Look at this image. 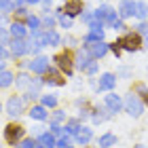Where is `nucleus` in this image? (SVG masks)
<instances>
[{"label":"nucleus","mask_w":148,"mask_h":148,"mask_svg":"<svg viewBox=\"0 0 148 148\" xmlns=\"http://www.w3.org/2000/svg\"><path fill=\"white\" fill-rule=\"evenodd\" d=\"M144 99L138 95V93H127L125 95V110H127V114L129 116H133V119H138V116H142L144 114Z\"/></svg>","instance_id":"1"},{"label":"nucleus","mask_w":148,"mask_h":148,"mask_svg":"<svg viewBox=\"0 0 148 148\" xmlns=\"http://www.w3.org/2000/svg\"><path fill=\"white\" fill-rule=\"evenodd\" d=\"M119 42H121V47H123V51H127V53H136V51H140L142 49V34H138V32H127L125 36H121L119 38Z\"/></svg>","instance_id":"2"},{"label":"nucleus","mask_w":148,"mask_h":148,"mask_svg":"<svg viewBox=\"0 0 148 148\" xmlns=\"http://www.w3.org/2000/svg\"><path fill=\"white\" fill-rule=\"evenodd\" d=\"M23 133H25V129H23L21 125L11 123V125L4 127V142L11 144V146H17V144L23 140Z\"/></svg>","instance_id":"3"},{"label":"nucleus","mask_w":148,"mask_h":148,"mask_svg":"<svg viewBox=\"0 0 148 148\" xmlns=\"http://www.w3.org/2000/svg\"><path fill=\"white\" fill-rule=\"evenodd\" d=\"M53 62H55V66L66 74V76H72V72H74V57L70 55L68 51L57 53V55L53 57Z\"/></svg>","instance_id":"4"},{"label":"nucleus","mask_w":148,"mask_h":148,"mask_svg":"<svg viewBox=\"0 0 148 148\" xmlns=\"http://www.w3.org/2000/svg\"><path fill=\"white\" fill-rule=\"evenodd\" d=\"M25 99L23 97H17V95H13L6 99V114H9L11 119H17V116H21V114L25 112Z\"/></svg>","instance_id":"5"},{"label":"nucleus","mask_w":148,"mask_h":148,"mask_svg":"<svg viewBox=\"0 0 148 148\" xmlns=\"http://www.w3.org/2000/svg\"><path fill=\"white\" fill-rule=\"evenodd\" d=\"M85 49L89 51V55L93 59H102L106 53L110 51V45L104 42V40H95V42H85Z\"/></svg>","instance_id":"6"},{"label":"nucleus","mask_w":148,"mask_h":148,"mask_svg":"<svg viewBox=\"0 0 148 148\" xmlns=\"http://www.w3.org/2000/svg\"><path fill=\"white\" fill-rule=\"evenodd\" d=\"M89 28V32L83 36V42H95V40H104V23L102 21H93V23H89L87 25Z\"/></svg>","instance_id":"7"},{"label":"nucleus","mask_w":148,"mask_h":148,"mask_svg":"<svg viewBox=\"0 0 148 148\" xmlns=\"http://www.w3.org/2000/svg\"><path fill=\"white\" fill-rule=\"evenodd\" d=\"M62 70L59 68H53V66H49V70H47L42 76H45V85H49V87H62L66 85V78L62 76Z\"/></svg>","instance_id":"8"},{"label":"nucleus","mask_w":148,"mask_h":148,"mask_svg":"<svg viewBox=\"0 0 148 148\" xmlns=\"http://www.w3.org/2000/svg\"><path fill=\"white\" fill-rule=\"evenodd\" d=\"M9 47H11L13 57H23L30 53V38H13Z\"/></svg>","instance_id":"9"},{"label":"nucleus","mask_w":148,"mask_h":148,"mask_svg":"<svg viewBox=\"0 0 148 148\" xmlns=\"http://www.w3.org/2000/svg\"><path fill=\"white\" fill-rule=\"evenodd\" d=\"M45 47H49V40H47V30L42 32H36V34L30 36V53H40V49H45Z\"/></svg>","instance_id":"10"},{"label":"nucleus","mask_w":148,"mask_h":148,"mask_svg":"<svg viewBox=\"0 0 148 148\" xmlns=\"http://www.w3.org/2000/svg\"><path fill=\"white\" fill-rule=\"evenodd\" d=\"M91 62H93V57L89 55V51H87L85 47L76 51V55H74V68H76V70L87 72V68L91 66Z\"/></svg>","instance_id":"11"},{"label":"nucleus","mask_w":148,"mask_h":148,"mask_svg":"<svg viewBox=\"0 0 148 148\" xmlns=\"http://www.w3.org/2000/svg\"><path fill=\"white\" fill-rule=\"evenodd\" d=\"M28 70H30L32 74H45L47 70H49V57L36 55L32 62H28Z\"/></svg>","instance_id":"12"},{"label":"nucleus","mask_w":148,"mask_h":148,"mask_svg":"<svg viewBox=\"0 0 148 148\" xmlns=\"http://www.w3.org/2000/svg\"><path fill=\"white\" fill-rule=\"evenodd\" d=\"M104 104L108 106L114 114L125 108V99H121V95H116L114 91H108V95H104Z\"/></svg>","instance_id":"13"},{"label":"nucleus","mask_w":148,"mask_h":148,"mask_svg":"<svg viewBox=\"0 0 148 148\" xmlns=\"http://www.w3.org/2000/svg\"><path fill=\"white\" fill-rule=\"evenodd\" d=\"M116 74H112V72H104L102 76H99V83H97V87L95 89L97 91H112L114 87H116Z\"/></svg>","instance_id":"14"},{"label":"nucleus","mask_w":148,"mask_h":148,"mask_svg":"<svg viewBox=\"0 0 148 148\" xmlns=\"http://www.w3.org/2000/svg\"><path fill=\"white\" fill-rule=\"evenodd\" d=\"M136 9H138V2H133V0H123L119 6V17L121 19H129L136 15Z\"/></svg>","instance_id":"15"},{"label":"nucleus","mask_w":148,"mask_h":148,"mask_svg":"<svg viewBox=\"0 0 148 148\" xmlns=\"http://www.w3.org/2000/svg\"><path fill=\"white\" fill-rule=\"evenodd\" d=\"M64 13H68L70 17H76L83 13V0H66L64 2Z\"/></svg>","instance_id":"16"},{"label":"nucleus","mask_w":148,"mask_h":148,"mask_svg":"<svg viewBox=\"0 0 148 148\" xmlns=\"http://www.w3.org/2000/svg\"><path fill=\"white\" fill-rule=\"evenodd\" d=\"M74 140H76L78 146H87L93 140V129H91V127H87V125H83V127H80V131L74 136Z\"/></svg>","instance_id":"17"},{"label":"nucleus","mask_w":148,"mask_h":148,"mask_svg":"<svg viewBox=\"0 0 148 148\" xmlns=\"http://www.w3.org/2000/svg\"><path fill=\"white\" fill-rule=\"evenodd\" d=\"M28 30H30L28 23H21V21H13L11 28H9L13 38H28Z\"/></svg>","instance_id":"18"},{"label":"nucleus","mask_w":148,"mask_h":148,"mask_svg":"<svg viewBox=\"0 0 148 148\" xmlns=\"http://www.w3.org/2000/svg\"><path fill=\"white\" fill-rule=\"evenodd\" d=\"M28 114H30V116L34 119V121H47V119H49V112H47V106H42V104H36V106H32Z\"/></svg>","instance_id":"19"},{"label":"nucleus","mask_w":148,"mask_h":148,"mask_svg":"<svg viewBox=\"0 0 148 148\" xmlns=\"http://www.w3.org/2000/svg\"><path fill=\"white\" fill-rule=\"evenodd\" d=\"M116 142H119V138L114 136V133H110V131L97 138V146L99 148H112V146H116Z\"/></svg>","instance_id":"20"},{"label":"nucleus","mask_w":148,"mask_h":148,"mask_svg":"<svg viewBox=\"0 0 148 148\" xmlns=\"http://www.w3.org/2000/svg\"><path fill=\"white\" fill-rule=\"evenodd\" d=\"M36 140H38V144H42L45 148H57V138L53 136L51 131H45L42 136H38Z\"/></svg>","instance_id":"21"},{"label":"nucleus","mask_w":148,"mask_h":148,"mask_svg":"<svg viewBox=\"0 0 148 148\" xmlns=\"http://www.w3.org/2000/svg\"><path fill=\"white\" fill-rule=\"evenodd\" d=\"M112 11H114V9H112L110 4H99V9H95L93 13H95V19H97V21L106 23V19L110 17V13H112Z\"/></svg>","instance_id":"22"},{"label":"nucleus","mask_w":148,"mask_h":148,"mask_svg":"<svg viewBox=\"0 0 148 148\" xmlns=\"http://www.w3.org/2000/svg\"><path fill=\"white\" fill-rule=\"evenodd\" d=\"M55 15H57V21H59L62 28H66V30L72 28V17L68 15V13H64V9H55Z\"/></svg>","instance_id":"23"},{"label":"nucleus","mask_w":148,"mask_h":148,"mask_svg":"<svg viewBox=\"0 0 148 148\" xmlns=\"http://www.w3.org/2000/svg\"><path fill=\"white\" fill-rule=\"evenodd\" d=\"M25 23H28V28L32 34H36V32H40V28H42V19H38L36 15H30L25 17Z\"/></svg>","instance_id":"24"},{"label":"nucleus","mask_w":148,"mask_h":148,"mask_svg":"<svg viewBox=\"0 0 148 148\" xmlns=\"http://www.w3.org/2000/svg\"><path fill=\"white\" fill-rule=\"evenodd\" d=\"M15 85L19 87V89H30V85H32V76H30V74H25V72L17 74V78H15Z\"/></svg>","instance_id":"25"},{"label":"nucleus","mask_w":148,"mask_h":148,"mask_svg":"<svg viewBox=\"0 0 148 148\" xmlns=\"http://www.w3.org/2000/svg\"><path fill=\"white\" fill-rule=\"evenodd\" d=\"M80 119H70L66 121V133H70V136H76V133L80 131Z\"/></svg>","instance_id":"26"},{"label":"nucleus","mask_w":148,"mask_h":148,"mask_svg":"<svg viewBox=\"0 0 148 148\" xmlns=\"http://www.w3.org/2000/svg\"><path fill=\"white\" fill-rule=\"evenodd\" d=\"M49 11H51L49 6H45V17H42V28H45V30H53V28H55V17H57V15L53 17Z\"/></svg>","instance_id":"27"},{"label":"nucleus","mask_w":148,"mask_h":148,"mask_svg":"<svg viewBox=\"0 0 148 148\" xmlns=\"http://www.w3.org/2000/svg\"><path fill=\"white\" fill-rule=\"evenodd\" d=\"M74 136H70V133H66V136L57 138V148H74Z\"/></svg>","instance_id":"28"},{"label":"nucleus","mask_w":148,"mask_h":148,"mask_svg":"<svg viewBox=\"0 0 148 148\" xmlns=\"http://www.w3.org/2000/svg\"><path fill=\"white\" fill-rule=\"evenodd\" d=\"M15 78H17V76H15L13 72H9L6 68H2V78H0V85H2L4 89H6L9 85H13V83H15Z\"/></svg>","instance_id":"29"},{"label":"nucleus","mask_w":148,"mask_h":148,"mask_svg":"<svg viewBox=\"0 0 148 148\" xmlns=\"http://www.w3.org/2000/svg\"><path fill=\"white\" fill-rule=\"evenodd\" d=\"M40 104L47 106V108H57V97L49 93V95H40Z\"/></svg>","instance_id":"30"},{"label":"nucleus","mask_w":148,"mask_h":148,"mask_svg":"<svg viewBox=\"0 0 148 148\" xmlns=\"http://www.w3.org/2000/svg\"><path fill=\"white\" fill-rule=\"evenodd\" d=\"M136 17L140 19V21H146V17H148V4H146V2H138Z\"/></svg>","instance_id":"31"},{"label":"nucleus","mask_w":148,"mask_h":148,"mask_svg":"<svg viewBox=\"0 0 148 148\" xmlns=\"http://www.w3.org/2000/svg\"><path fill=\"white\" fill-rule=\"evenodd\" d=\"M47 40H49V47H57L62 42V36H59L55 30H47Z\"/></svg>","instance_id":"32"},{"label":"nucleus","mask_w":148,"mask_h":148,"mask_svg":"<svg viewBox=\"0 0 148 148\" xmlns=\"http://www.w3.org/2000/svg\"><path fill=\"white\" fill-rule=\"evenodd\" d=\"M0 11H2V15H9L11 11H15V2L13 0H0Z\"/></svg>","instance_id":"33"},{"label":"nucleus","mask_w":148,"mask_h":148,"mask_svg":"<svg viewBox=\"0 0 148 148\" xmlns=\"http://www.w3.org/2000/svg\"><path fill=\"white\" fill-rule=\"evenodd\" d=\"M51 133L55 138H62V136H66V127H62L59 123H55V121H51Z\"/></svg>","instance_id":"34"},{"label":"nucleus","mask_w":148,"mask_h":148,"mask_svg":"<svg viewBox=\"0 0 148 148\" xmlns=\"http://www.w3.org/2000/svg\"><path fill=\"white\" fill-rule=\"evenodd\" d=\"M80 21L87 23V25L93 23V21H95V13H93V11H83V13H80Z\"/></svg>","instance_id":"35"},{"label":"nucleus","mask_w":148,"mask_h":148,"mask_svg":"<svg viewBox=\"0 0 148 148\" xmlns=\"http://www.w3.org/2000/svg\"><path fill=\"white\" fill-rule=\"evenodd\" d=\"M136 93L144 99V104L148 106V87H146V85H138V87H136Z\"/></svg>","instance_id":"36"},{"label":"nucleus","mask_w":148,"mask_h":148,"mask_svg":"<svg viewBox=\"0 0 148 148\" xmlns=\"http://www.w3.org/2000/svg\"><path fill=\"white\" fill-rule=\"evenodd\" d=\"M51 121H55V123H62V121H66V112L59 110V108H55V110H53V114H51Z\"/></svg>","instance_id":"37"},{"label":"nucleus","mask_w":148,"mask_h":148,"mask_svg":"<svg viewBox=\"0 0 148 148\" xmlns=\"http://www.w3.org/2000/svg\"><path fill=\"white\" fill-rule=\"evenodd\" d=\"M36 144H38V140H34V138H23L21 142H19L21 148H36Z\"/></svg>","instance_id":"38"},{"label":"nucleus","mask_w":148,"mask_h":148,"mask_svg":"<svg viewBox=\"0 0 148 148\" xmlns=\"http://www.w3.org/2000/svg\"><path fill=\"white\" fill-rule=\"evenodd\" d=\"M136 32H138V34H142V36H148V23L146 21H140L136 25Z\"/></svg>","instance_id":"39"},{"label":"nucleus","mask_w":148,"mask_h":148,"mask_svg":"<svg viewBox=\"0 0 148 148\" xmlns=\"http://www.w3.org/2000/svg\"><path fill=\"white\" fill-rule=\"evenodd\" d=\"M110 51L114 53V57H119V55H121L123 47H121V42H119V40H116V42H110Z\"/></svg>","instance_id":"40"},{"label":"nucleus","mask_w":148,"mask_h":148,"mask_svg":"<svg viewBox=\"0 0 148 148\" xmlns=\"http://www.w3.org/2000/svg\"><path fill=\"white\" fill-rule=\"evenodd\" d=\"M9 55H13V53L6 51V47H2V49H0V59H2V68L6 66V59H9Z\"/></svg>","instance_id":"41"},{"label":"nucleus","mask_w":148,"mask_h":148,"mask_svg":"<svg viewBox=\"0 0 148 148\" xmlns=\"http://www.w3.org/2000/svg\"><path fill=\"white\" fill-rule=\"evenodd\" d=\"M95 72H97V59H93V62H91V66L87 68V74H89V76H93Z\"/></svg>","instance_id":"42"},{"label":"nucleus","mask_w":148,"mask_h":148,"mask_svg":"<svg viewBox=\"0 0 148 148\" xmlns=\"http://www.w3.org/2000/svg\"><path fill=\"white\" fill-rule=\"evenodd\" d=\"M42 129H45V127H42V125H34V127H32V133H34V136L38 138V136H42V133H45Z\"/></svg>","instance_id":"43"},{"label":"nucleus","mask_w":148,"mask_h":148,"mask_svg":"<svg viewBox=\"0 0 148 148\" xmlns=\"http://www.w3.org/2000/svg\"><path fill=\"white\" fill-rule=\"evenodd\" d=\"M62 42H64V45H68V47H72V45H76V38H72V36H64V38H62Z\"/></svg>","instance_id":"44"},{"label":"nucleus","mask_w":148,"mask_h":148,"mask_svg":"<svg viewBox=\"0 0 148 148\" xmlns=\"http://www.w3.org/2000/svg\"><path fill=\"white\" fill-rule=\"evenodd\" d=\"M15 13H17L19 17H30V15H28V9H25V6H19V9H15Z\"/></svg>","instance_id":"45"},{"label":"nucleus","mask_w":148,"mask_h":148,"mask_svg":"<svg viewBox=\"0 0 148 148\" xmlns=\"http://www.w3.org/2000/svg\"><path fill=\"white\" fill-rule=\"evenodd\" d=\"M112 30H116V32H121V30H125V23H123V19H119L116 23L112 25Z\"/></svg>","instance_id":"46"},{"label":"nucleus","mask_w":148,"mask_h":148,"mask_svg":"<svg viewBox=\"0 0 148 148\" xmlns=\"http://www.w3.org/2000/svg\"><path fill=\"white\" fill-rule=\"evenodd\" d=\"M116 76H129V70H127V68H121V70L116 72Z\"/></svg>","instance_id":"47"},{"label":"nucleus","mask_w":148,"mask_h":148,"mask_svg":"<svg viewBox=\"0 0 148 148\" xmlns=\"http://www.w3.org/2000/svg\"><path fill=\"white\" fill-rule=\"evenodd\" d=\"M13 2H15V9H19V6H25L28 0H13Z\"/></svg>","instance_id":"48"},{"label":"nucleus","mask_w":148,"mask_h":148,"mask_svg":"<svg viewBox=\"0 0 148 148\" xmlns=\"http://www.w3.org/2000/svg\"><path fill=\"white\" fill-rule=\"evenodd\" d=\"M40 0H28V4H38Z\"/></svg>","instance_id":"49"},{"label":"nucleus","mask_w":148,"mask_h":148,"mask_svg":"<svg viewBox=\"0 0 148 148\" xmlns=\"http://www.w3.org/2000/svg\"><path fill=\"white\" fill-rule=\"evenodd\" d=\"M42 2H45L47 6H51V2H53V0H42Z\"/></svg>","instance_id":"50"},{"label":"nucleus","mask_w":148,"mask_h":148,"mask_svg":"<svg viewBox=\"0 0 148 148\" xmlns=\"http://www.w3.org/2000/svg\"><path fill=\"white\" fill-rule=\"evenodd\" d=\"M144 49H148V36H146V40H144Z\"/></svg>","instance_id":"51"},{"label":"nucleus","mask_w":148,"mask_h":148,"mask_svg":"<svg viewBox=\"0 0 148 148\" xmlns=\"http://www.w3.org/2000/svg\"><path fill=\"white\" fill-rule=\"evenodd\" d=\"M136 148H146V146H144V144H138V146H136Z\"/></svg>","instance_id":"52"},{"label":"nucleus","mask_w":148,"mask_h":148,"mask_svg":"<svg viewBox=\"0 0 148 148\" xmlns=\"http://www.w3.org/2000/svg\"><path fill=\"white\" fill-rule=\"evenodd\" d=\"M36 148H45V146H42V144H36Z\"/></svg>","instance_id":"53"},{"label":"nucleus","mask_w":148,"mask_h":148,"mask_svg":"<svg viewBox=\"0 0 148 148\" xmlns=\"http://www.w3.org/2000/svg\"><path fill=\"white\" fill-rule=\"evenodd\" d=\"M13 148H21V146H19V144H17V146H13Z\"/></svg>","instance_id":"54"},{"label":"nucleus","mask_w":148,"mask_h":148,"mask_svg":"<svg viewBox=\"0 0 148 148\" xmlns=\"http://www.w3.org/2000/svg\"><path fill=\"white\" fill-rule=\"evenodd\" d=\"M64 2H66V0H64Z\"/></svg>","instance_id":"55"}]
</instances>
